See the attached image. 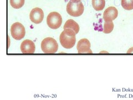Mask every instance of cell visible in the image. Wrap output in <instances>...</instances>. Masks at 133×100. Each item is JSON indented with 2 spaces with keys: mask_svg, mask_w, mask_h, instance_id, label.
Masks as SVG:
<instances>
[{
  "mask_svg": "<svg viewBox=\"0 0 133 100\" xmlns=\"http://www.w3.org/2000/svg\"><path fill=\"white\" fill-rule=\"evenodd\" d=\"M92 6L96 11H102L105 6V0H92Z\"/></svg>",
  "mask_w": 133,
  "mask_h": 100,
  "instance_id": "cell-11",
  "label": "cell"
},
{
  "mask_svg": "<svg viewBox=\"0 0 133 100\" xmlns=\"http://www.w3.org/2000/svg\"><path fill=\"white\" fill-rule=\"evenodd\" d=\"M25 0H10L11 6L15 9L21 8L24 4Z\"/></svg>",
  "mask_w": 133,
  "mask_h": 100,
  "instance_id": "cell-14",
  "label": "cell"
},
{
  "mask_svg": "<svg viewBox=\"0 0 133 100\" xmlns=\"http://www.w3.org/2000/svg\"><path fill=\"white\" fill-rule=\"evenodd\" d=\"M47 23L49 27L53 30L59 28L62 23L61 15L57 12H51L47 16Z\"/></svg>",
  "mask_w": 133,
  "mask_h": 100,
  "instance_id": "cell-4",
  "label": "cell"
},
{
  "mask_svg": "<svg viewBox=\"0 0 133 100\" xmlns=\"http://www.w3.org/2000/svg\"><path fill=\"white\" fill-rule=\"evenodd\" d=\"M66 10L70 16L79 17L83 14L84 7L81 1L70 0L66 5Z\"/></svg>",
  "mask_w": 133,
  "mask_h": 100,
  "instance_id": "cell-2",
  "label": "cell"
},
{
  "mask_svg": "<svg viewBox=\"0 0 133 100\" xmlns=\"http://www.w3.org/2000/svg\"><path fill=\"white\" fill-rule=\"evenodd\" d=\"M76 33L72 29H65L62 31L59 37L61 45L66 49H70L74 47L76 42Z\"/></svg>",
  "mask_w": 133,
  "mask_h": 100,
  "instance_id": "cell-1",
  "label": "cell"
},
{
  "mask_svg": "<svg viewBox=\"0 0 133 100\" xmlns=\"http://www.w3.org/2000/svg\"><path fill=\"white\" fill-rule=\"evenodd\" d=\"M30 18L31 21L36 24H39L42 22L44 18L43 11L40 8L36 7L30 12Z\"/></svg>",
  "mask_w": 133,
  "mask_h": 100,
  "instance_id": "cell-7",
  "label": "cell"
},
{
  "mask_svg": "<svg viewBox=\"0 0 133 100\" xmlns=\"http://www.w3.org/2000/svg\"><path fill=\"white\" fill-rule=\"evenodd\" d=\"M114 23L113 21H105L104 24L103 32L106 34L111 33L113 30Z\"/></svg>",
  "mask_w": 133,
  "mask_h": 100,
  "instance_id": "cell-12",
  "label": "cell"
},
{
  "mask_svg": "<svg viewBox=\"0 0 133 100\" xmlns=\"http://www.w3.org/2000/svg\"><path fill=\"white\" fill-rule=\"evenodd\" d=\"M41 49L44 53H55L58 51V44L52 37H47L42 41Z\"/></svg>",
  "mask_w": 133,
  "mask_h": 100,
  "instance_id": "cell-3",
  "label": "cell"
},
{
  "mask_svg": "<svg viewBox=\"0 0 133 100\" xmlns=\"http://www.w3.org/2000/svg\"><path fill=\"white\" fill-rule=\"evenodd\" d=\"M121 4L125 10L128 11L133 10V0H122Z\"/></svg>",
  "mask_w": 133,
  "mask_h": 100,
  "instance_id": "cell-13",
  "label": "cell"
},
{
  "mask_svg": "<svg viewBox=\"0 0 133 100\" xmlns=\"http://www.w3.org/2000/svg\"><path fill=\"white\" fill-rule=\"evenodd\" d=\"M118 15V11L114 7L107 8L103 14V19L105 21H113Z\"/></svg>",
  "mask_w": 133,
  "mask_h": 100,
  "instance_id": "cell-9",
  "label": "cell"
},
{
  "mask_svg": "<svg viewBox=\"0 0 133 100\" xmlns=\"http://www.w3.org/2000/svg\"><path fill=\"white\" fill-rule=\"evenodd\" d=\"M77 48L79 54H92L93 52L90 49V43L87 39H83L78 42Z\"/></svg>",
  "mask_w": 133,
  "mask_h": 100,
  "instance_id": "cell-6",
  "label": "cell"
},
{
  "mask_svg": "<svg viewBox=\"0 0 133 100\" xmlns=\"http://www.w3.org/2000/svg\"><path fill=\"white\" fill-rule=\"evenodd\" d=\"M63 28L64 30L67 28L72 29V30H73L75 32L76 34H77L80 30V27L79 26V24L75 21L72 19H69L66 21L64 25Z\"/></svg>",
  "mask_w": 133,
  "mask_h": 100,
  "instance_id": "cell-10",
  "label": "cell"
},
{
  "mask_svg": "<svg viewBox=\"0 0 133 100\" xmlns=\"http://www.w3.org/2000/svg\"><path fill=\"white\" fill-rule=\"evenodd\" d=\"M11 36L16 40L22 39L26 34V30L23 25L19 22H15L11 27Z\"/></svg>",
  "mask_w": 133,
  "mask_h": 100,
  "instance_id": "cell-5",
  "label": "cell"
},
{
  "mask_svg": "<svg viewBox=\"0 0 133 100\" xmlns=\"http://www.w3.org/2000/svg\"><path fill=\"white\" fill-rule=\"evenodd\" d=\"M35 49L34 42L30 40L23 41L21 45V50L23 54H33L35 53Z\"/></svg>",
  "mask_w": 133,
  "mask_h": 100,
  "instance_id": "cell-8",
  "label": "cell"
},
{
  "mask_svg": "<svg viewBox=\"0 0 133 100\" xmlns=\"http://www.w3.org/2000/svg\"><path fill=\"white\" fill-rule=\"evenodd\" d=\"M77 1H81V0H77Z\"/></svg>",
  "mask_w": 133,
  "mask_h": 100,
  "instance_id": "cell-15",
  "label": "cell"
}]
</instances>
